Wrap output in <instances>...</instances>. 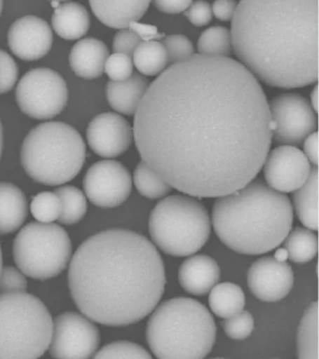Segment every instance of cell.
I'll list each match as a JSON object with an SVG mask.
<instances>
[{
  "label": "cell",
  "instance_id": "cell-1",
  "mask_svg": "<svg viewBox=\"0 0 319 359\" xmlns=\"http://www.w3.org/2000/svg\"><path fill=\"white\" fill-rule=\"evenodd\" d=\"M133 136L142 161L197 198H219L253 181L273 140L259 80L228 56L200 53L148 86Z\"/></svg>",
  "mask_w": 319,
  "mask_h": 359
},
{
  "label": "cell",
  "instance_id": "cell-2",
  "mask_svg": "<svg viewBox=\"0 0 319 359\" xmlns=\"http://www.w3.org/2000/svg\"><path fill=\"white\" fill-rule=\"evenodd\" d=\"M166 276L158 250L144 236L109 229L88 238L72 258L69 286L75 304L92 321L123 327L152 313Z\"/></svg>",
  "mask_w": 319,
  "mask_h": 359
},
{
  "label": "cell",
  "instance_id": "cell-3",
  "mask_svg": "<svg viewBox=\"0 0 319 359\" xmlns=\"http://www.w3.org/2000/svg\"><path fill=\"white\" fill-rule=\"evenodd\" d=\"M231 35L240 63L268 86L318 81V0H240Z\"/></svg>",
  "mask_w": 319,
  "mask_h": 359
},
{
  "label": "cell",
  "instance_id": "cell-4",
  "mask_svg": "<svg viewBox=\"0 0 319 359\" xmlns=\"http://www.w3.org/2000/svg\"><path fill=\"white\" fill-rule=\"evenodd\" d=\"M290 198L260 181L219 196L212 207V224L225 245L245 255L265 254L278 247L290 232Z\"/></svg>",
  "mask_w": 319,
  "mask_h": 359
},
{
  "label": "cell",
  "instance_id": "cell-5",
  "mask_svg": "<svg viewBox=\"0 0 319 359\" xmlns=\"http://www.w3.org/2000/svg\"><path fill=\"white\" fill-rule=\"evenodd\" d=\"M217 327L205 306L189 299L167 300L150 317L147 339L154 355L163 359H198L208 355Z\"/></svg>",
  "mask_w": 319,
  "mask_h": 359
},
{
  "label": "cell",
  "instance_id": "cell-6",
  "mask_svg": "<svg viewBox=\"0 0 319 359\" xmlns=\"http://www.w3.org/2000/svg\"><path fill=\"white\" fill-rule=\"evenodd\" d=\"M86 148L79 132L61 122L41 123L25 137L21 162L27 175L40 184L57 187L79 174Z\"/></svg>",
  "mask_w": 319,
  "mask_h": 359
},
{
  "label": "cell",
  "instance_id": "cell-7",
  "mask_svg": "<svg viewBox=\"0 0 319 359\" xmlns=\"http://www.w3.org/2000/svg\"><path fill=\"white\" fill-rule=\"evenodd\" d=\"M53 322L38 297L0 294V358H37L48 349Z\"/></svg>",
  "mask_w": 319,
  "mask_h": 359
},
{
  "label": "cell",
  "instance_id": "cell-8",
  "mask_svg": "<svg viewBox=\"0 0 319 359\" xmlns=\"http://www.w3.org/2000/svg\"><path fill=\"white\" fill-rule=\"evenodd\" d=\"M149 232L156 245L172 257H189L200 251L211 234L205 207L186 196H167L151 212Z\"/></svg>",
  "mask_w": 319,
  "mask_h": 359
},
{
  "label": "cell",
  "instance_id": "cell-9",
  "mask_svg": "<svg viewBox=\"0 0 319 359\" xmlns=\"http://www.w3.org/2000/svg\"><path fill=\"white\" fill-rule=\"evenodd\" d=\"M72 241L65 229L53 223L35 222L24 226L13 241L18 269L36 280L57 276L72 257Z\"/></svg>",
  "mask_w": 319,
  "mask_h": 359
},
{
  "label": "cell",
  "instance_id": "cell-10",
  "mask_svg": "<svg viewBox=\"0 0 319 359\" xmlns=\"http://www.w3.org/2000/svg\"><path fill=\"white\" fill-rule=\"evenodd\" d=\"M16 101L25 114L33 119H52L68 103V86L62 76L51 69L29 70L16 87Z\"/></svg>",
  "mask_w": 319,
  "mask_h": 359
},
{
  "label": "cell",
  "instance_id": "cell-11",
  "mask_svg": "<svg viewBox=\"0 0 319 359\" xmlns=\"http://www.w3.org/2000/svg\"><path fill=\"white\" fill-rule=\"evenodd\" d=\"M271 137L283 145L301 144L316 128L315 109L298 94L277 95L269 104Z\"/></svg>",
  "mask_w": 319,
  "mask_h": 359
},
{
  "label": "cell",
  "instance_id": "cell-12",
  "mask_svg": "<svg viewBox=\"0 0 319 359\" xmlns=\"http://www.w3.org/2000/svg\"><path fill=\"white\" fill-rule=\"evenodd\" d=\"M100 341V331L89 318L68 311L55 320L48 349L55 358H89Z\"/></svg>",
  "mask_w": 319,
  "mask_h": 359
},
{
  "label": "cell",
  "instance_id": "cell-13",
  "mask_svg": "<svg viewBox=\"0 0 319 359\" xmlns=\"http://www.w3.org/2000/svg\"><path fill=\"white\" fill-rule=\"evenodd\" d=\"M83 189L92 203L111 209L127 201L133 189V180L121 163L102 160L89 168L83 179Z\"/></svg>",
  "mask_w": 319,
  "mask_h": 359
},
{
  "label": "cell",
  "instance_id": "cell-14",
  "mask_svg": "<svg viewBox=\"0 0 319 359\" xmlns=\"http://www.w3.org/2000/svg\"><path fill=\"white\" fill-rule=\"evenodd\" d=\"M311 163L298 148L282 145L266 157L263 173L269 187L281 193L293 192L306 182Z\"/></svg>",
  "mask_w": 319,
  "mask_h": 359
},
{
  "label": "cell",
  "instance_id": "cell-15",
  "mask_svg": "<svg viewBox=\"0 0 319 359\" xmlns=\"http://www.w3.org/2000/svg\"><path fill=\"white\" fill-rule=\"evenodd\" d=\"M247 283L249 289L257 299L276 302L290 294L293 287L294 273L287 261L262 257L249 268Z\"/></svg>",
  "mask_w": 319,
  "mask_h": 359
},
{
  "label": "cell",
  "instance_id": "cell-16",
  "mask_svg": "<svg viewBox=\"0 0 319 359\" xmlns=\"http://www.w3.org/2000/svg\"><path fill=\"white\" fill-rule=\"evenodd\" d=\"M133 132L130 123L121 115L105 112L89 123L86 137L92 151L97 156L113 158L130 148Z\"/></svg>",
  "mask_w": 319,
  "mask_h": 359
},
{
  "label": "cell",
  "instance_id": "cell-17",
  "mask_svg": "<svg viewBox=\"0 0 319 359\" xmlns=\"http://www.w3.org/2000/svg\"><path fill=\"white\" fill-rule=\"evenodd\" d=\"M53 41L51 27L37 16L27 15L16 20L8 32L11 50L25 61L44 57L51 50Z\"/></svg>",
  "mask_w": 319,
  "mask_h": 359
},
{
  "label": "cell",
  "instance_id": "cell-18",
  "mask_svg": "<svg viewBox=\"0 0 319 359\" xmlns=\"http://www.w3.org/2000/svg\"><path fill=\"white\" fill-rule=\"evenodd\" d=\"M179 283L187 293L203 296L218 283L220 269L217 261L208 255L187 258L179 269Z\"/></svg>",
  "mask_w": 319,
  "mask_h": 359
},
{
  "label": "cell",
  "instance_id": "cell-19",
  "mask_svg": "<svg viewBox=\"0 0 319 359\" xmlns=\"http://www.w3.org/2000/svg\"><path fill=\"white\" fill-rule=\"evenodd\" d=\"M151 0H89L97 18L109 27L122 29L138 22L149 8Z\"/></svg>",
  "mask_w": 319,
  "mask_h": 359
},
{
  "label": "cell",
  "instance_id": "cell-20",
  "mask_svg": "<svg viewBox=\"0 0 319 359\" xmlns=\"http://www.w3.org/2000/svg\"><path fill=\"white\" fill-rule=\"evenodd\" d=\"M108 57V47L102 41L86 38L81 39L72 48L69 65L78 77L92 80L103 74Z\"/></svg>",
  "mask_w": 319,
  "mask_h": 359
},
{
  "label": "cell",
  "instance_id": "cell-21",
  "mask_svg": "<svg viewBox=\"0 0 319 359\" xmlns=\"http://www.w3.org/2000/svg\"><path fill=\"white\" fill-rule=\"evenodd\" d=\"M148 88L144 76L131 75L124 81H110L106 87V95L111 108L125 115L135 114L140 102Z\"/></svg>",
  "mask_w": 319,
  "mask_h": 359
},
{
  "label": "cell",
  "instance_id": "cell-22",
  "mask_svg": "<svg viewBox=\"0 0 319 359\" xmlns=\"http://www.w3.org/2000/svg\"><path fill=\"white\" fill-rule=\"evenodd\" d=\"M27 216V201L23 191L10 182H0V235L16 231Z\"/></svg>",
  "mask_w": 319,
  "mask_h": 359
},
{
  "label": "cell",
  "instance_id": "cell-23",
  "mask_svg": "<svg viewBox=\"0 0 319 359\" xmlns=\"http://www.w3.org/2000/svg\"><path fill=\"white\" fill-rule=\"evenodd\" d=\"M52 25L60 38L74 41L83 38L88 32L90 17L83 5L68 2L55 8Z\"/></svg>",
  "mask_w": 319,
  "mask_h": 359
},
{
  "label": "cell",
  "instance_id": "cell-24",
  "mask_svg": "<svg viewBox=\"0 0 319 359\" xmlns=\"http://www.w3.org/2000/svg\"><path fill=\"white\" fill-rule=\"evenodd\" d=\"M318 168L311 170L306 182L294 191L293 201L297 215L301 223L311 230L318 229Z\"/></svg>",
  "mask_w": 319,
  "mask_h": 359
},
{
  "label": "cell",
  "instance_id": "cell-25",
  "mask_svg": "<svg viewBox=\"0 0 319 359\" xmlns=\"http://www.w3.org/2000/svg\"><path fill=\"white\" fill-rule=\"evenodd\" d=\"M209 304L218 317L229 318L243 310L245 305V293L235 283H217L210 293Z\"/></svg>",
  "mask_w": 319,
  "mask_h": 359
},
{
  "label": "cell",
  "instance_id": "cell-26",
  "mask_svg": "<svg viewBox=\"0 0 319 359\" xmlns=\"http://www.w3.org/2000/svg\"><path fill=\"white\" fill-rule=\"evenodd\" d=\"M133 57L137 69L145 76L161 74L169 63L166 49L158 41H142L134 50Z\"/></svg>",
  "mask_w": 319,
  "mask_h": 359
},
{
  "label": "cell",
  "instance_id": "cell-27",
  "mask_svg": "<svg viewBox=\"0 0 319 359\" xmlns=\"http://www.w3.org/2000/svg\"><path fill=\"white\" fill-rule=\"evenodd\" d=\"M298 358L301 359H318V302L309 306L299 325Z\"/></svg>",
  "mask_w": 319,
  "mask_h": 359
},
{
  "label": "cell",
  "instance_id": "cell-28",
  "mask_svg": "<svg viewBox=\"0 0 319 359\" xmlns=\"http://www.w3.org/2000/svg\"><path fill=\"white\" fill-rule=\"evenodd\" d=\"M284 247L287 251L288 259L294 263H307L318 252V238L311 230L297 227L285 237Z\"/></svg>",
  "mask_w": 319,
  "mask_h": 359
},
{
  "label": "cell",
  "instance_id": "cell-29",
  "mask_svg": "<svg viewBox=\"0 0 319 359\" xmlns=\"http://www.w3.org/2000/svg\"><path fill=\"white\" fill-rule=\"evenodd\" d=\"M55 193L60 198L61 205L57 221L69 226L82 220L88 210L86 198L82 191L72 185H64L57 188Z\"/></svg>",
  "mask_w": 319,
  "mask_h": 359
},
{
  "label": "cell",
  "instance_id": "cell-30",
  "mask_svg": "<svg viewBox=\"0 0 319 359\" xmlns=\"http://www.w3.org/2000/svg\"><path fill=\"white\" fill-rule=\"evenodd\" d=\"M134 184L142 196L151 199L163 198L172 188L144 161L140 163L134 171Z\"/></svg>",
  "mask_w": 319,
  "mask_h": 359
},
{
  "label": "cell",
  "instance_id": "cell-31",
  "mask_svg": "<svg viewBox=\"0 0 319 359\" xmlns=\"http://www.w3.org/2000/svg\"><path fill=\"white\" fill-rule=\"evenodd\" d=\"M231 47V31L223 27L204 31L198 41V52L203 55L228 56Z\"/></svg>",
  "mask_w": 319,
  "mask_h": 359
},
{
  "label": "cell",
  "instance_id": "cell-32",
  "mask_svg": "<svg viewBox=\"0 0 319 359\" xmlns=\"http://www.w3.org/2000/svg\"><path fill=\"white\" fill-rule=\"evenodd\" d=\"M32 215L41 223H53L60 217V199L55 192H41L33 198L30 205Z\"/></svg>",
  "mask_w": 319,
  "mask_h": 359
},
{
  "label": "cell",
  "instance_id": "cell-33",
  "mask_svg": "<svg viewBox=\"0 0 319 359\" xmlns=\"http://www.w3.org/2000/svg\"><path fill=\"white\" fill-rule=\"evenodd\" d=\"M94 358L151 359L152 355L144 348L133 342L116 341L97 351Z\"/></svg>",
  "mask_w": 319,
  "mask_h": 359
},
{
  "label": "cell",
  "instance_id": "cell-34",
  "mask_svg": "<svg viewBox=\"0 0 319 359\" xmlns=\"http://www.w3.org/2000/svg\"><path fill=\"white\" fill-rule=\"evenodd\" d=\"M224 331L232 339H245L253 332L254 319L249 311H242L223 322Z\"/></svg>",
  "mask_w": 319,
  "mask_h": 359
},
{
  "label": "cell",
  "instance_id": "cell-35",
  "mask_svg": "<svg viewBox=\"0 0 319 359\" xmlns=\"http://www.w3.org/2000/svg\"><path fill=\"white\" fill-rule=\"evenodd\" d=\"M162 44L166 49L169 62L172 64L186 60L194 55L191 41L183 35H172L164 38Z\"/></svg>",
  "mask_w": 319,
  "mask_h": 359
},
{
  "label": "cell",
  "instance_id": "cell-36",
  "mask_svg": "<svg viewBox=\"0 0 319 359\" xmlns=\"http://www.w3.org/2000/svg\"><path fill=\"white\" fill-rule=\"evenodd\" d=\"M104 72L111 81H124L133 75V62L130 56L125 53H114L106 60Z\"/></svg>",
  "mask_w": 319,
  "mask_h": 359
},
{
  "label": "cell",
  "instance_id": "cell-37",
  "mask_svg": "<svg viewBox=\"0 0 319 359\" xmlns=\"http://www.w3.org/2000/svg\"><path fill=\"white\" fill-rule=\"evenodd\" d=\"M27 280L20 269L13 266L2 268L0 272V294H15L27 292Z\"/></svg>",
  "mask_w": 319,
  "mask_h": 359
},
{
  "label": "cell",
  "instance_id": "cell-38",
  "mask_svg": "<svg viewBox=\"0 0 319 359\" xmlns=\"http://www.w3.org/2000/svg\"><path fill=\"white\" fill-rule=\"evenodd\" d=\"M18 67L12 56L0 50V95L11 91L18 79Z\"/></svg>",
  "mask_w": 319,
  "mask_h": 359
},
{
  "label": "cell",
  "instance_id": "cell-39",
  "mask_svg": "<svg viewBox=\"0 0 319 359\" xmlns=\"http://www.w3.org/2000/svg\"><path fill=\"white\" fill-rule=\"evenodd\" d=\"M141 42L139 36L130 28H122L114 36L113 49L114 53H125L133 57L134 50Z\"/></svg>",
  "mask_w": 319,
  "mask_h": 359
},
{
  "label": "cell",
  "instance_id": "cell-40",
  "mask_svg": "<svg viewBox=\"0 0 319 359\" xmlns=\"http://www.w3.org/2000/svg\"><path fill=\"white\" fill-rule=\"evenodd\" d=\"M184 15L189 22L196 27H203L208 25L212 20V7L208 2L204 0H198L192 2L191 5L184 11Z\"/></svg>",
  "mask_w": 319,
  "mask_h": 359
},
{
  "label": "cell",
  "instance_id": "cell-41",
  "mask_svg": "<svg viewBox=\"0 0 319 359\" xmlns=\"http://www.w3.org/2000/svg\"><path fill=\"white\" fill-rule=\"evenodd\" d=\"M128 28L133 30L142 41H158L164 38L163 34L159 32L158 28L154 25L142 24L139 21L131 22Z\"/></svg>",
  "mask_w": 319,
  "mask_h": 359
},
{
  "label": "cell",
  "instance_id": "cell-42",
  "mask_svg": "<svg viewBox=\"0 0 319 359\" xmlns=\"http://www.w3.org/2000/svg\"><path fill=\"white\" fill-rule=\"evenodd\" d=\"M237 5L236 0H215L212 7V14L220 21H229L233 17Z\"/></svg>",
  "mask_w": 319,
  "mask_h": 359
},
{
  "label": "cell",
  "instance_id": "cell-43",
  "mask_svg": "<svg viewBox=\"0 0 319 359\" xmlns=\"http://www.w3.org/2000/svg\"><path fill=\"white\" fill-rule=\"evenodd\" d=\"M193 0H153L154 5L164 13H183L191 5Z\"/></svg>",
  "mask_w": 319,
  "mask_h": 359
},
{
  "label": "cell",
  "instance_id": "cell-44",
  "mask_svg": "<svg viewBox=\"0 0 319 359\" xmlns=\"http://www.w3.org/2000/svg\"><path fill=\"white\" fill-rule=\"evenodd\" d=\"M304 154L310 163L315 165L318 164V136L316 132L308 135L304 140Z\"/></svg>",
  "mask_w": 319,
  "mask_h": 359
},
{
  "label": "cell",
  "instance_id": "cell-45",
  "mask_svg": "<svg viewBox=\"0 0 319 359\" xmlns=\"http://www.w3.org/2000/svg\"><path fill=\"white\" fill-rule=\"evenodd\" d=\"M311 105H312L313 109H315V111H318V86H315L313 88V92L311 93Z\"/></svg>",
  "mask_w": 319,
  "mask_h": 359
},
{
  "label": "cell",
  "instance_id": "cell-46",
  "mask_svg": "<svg viewBox=\"0 0 319 359\" xmlns=\"http://www.w3.org/2000/svg\"><path fill=\"white\" fill-rule=\"evenodd\" d=\"M274 258L278 261H287L288 259V254L287 250L284 248H279L276 250V254H274Z\"/></svg>",
  "mask_w": 319,
  "mask_h": 359
},
{
  "label": "cell",
  "instance_id": "cell-47",
  "mask_svg": "<svg viewBox=\"0 0 319 359\" xmlns=\"http://www.w3.org/2000/svg\"><path fill=\"white\" fill-rule=\"evenodd\" d=\"M2 148H4V131H2V125L0 122V157H1Z\"/></svg>",
  "mask_w": 319,
  "mask_h": 359
},
{
  "label": "cell",
  "instance_id": "cell-48",
  "mask_svg": "<svg viewBox=\"0 0 319 359\" xmlns=\"http://www.w3.org/2000/svg\"><path fill=\"white\" fill-rule=\"evenodd\" d=\"M2 269V252H1V248H0V272H1Z\"/></svg>",
  "mask_w": 319,
  "mask_h": 359
},
{
  "label": "cell",
  "instance_id": "cell-49",
  "mask_svg": "<svg viewBox=\"0 0 319 359\" xmlns=\"http://www.w3.org/2000/svg\"><path fill=\"white\" fill-rule=\"evenodd\" d=\"M2 10H4V0H0V15H1Z\"/></svg>",
  "mask_w": 319,
  "mask_h": 359
},
{
  "label": "cell",
  "instance_id": "cell-50",
  "mask_svg": "<svg viewBox=\"0 0 319 359\" xmlns=\"http://www.w3.org/2000/svg\"><path fill=\"white\" fill-rule=\"evenodd\" d=\"M53 1V0H52ZM57 1H64V0H57Z\"/></svg>",
  "mask_w": 319,
  "mask_h": 359
}]
</instances>
